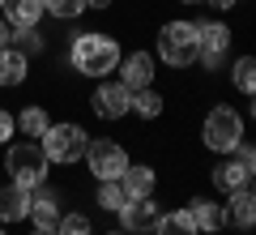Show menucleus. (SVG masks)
Segmentation results:
<instances>
[{"instance_id":"f257e3e1","label":"nucleus","mask_w":256,"mask_h":235,"mask_svg":"<svg viewBox=\"0 0 256 235\" xmlns=\"http://www.w3.org/2000/svg\"><path fill=\"white\" fill-rule=\"evenodd\" d=\"M120 43L111 35H102V30H77L73 39H68V69L82 73V77H94V82H102V77H111L120 64Z\"/></svg>"},{"instance_id":"f03ea898","label":"nucleus","mask_w":256,"mask_h":235,"mask_svg":"<svg viewBox=\"0 0 256 235\" xmlns=\"http://www.w3.org/2000/svg\"><path fill=\"white\" fill-rule=\"evenodd\" d=\"M154 60H162L166 69H175V73L192 69V64H196V22H184V18L162 22V26H158V56Z\"/></svg>"},{"instance_id":"7ed1b4c3","label":"nucleus","mask_w":256,"mask_h":235,"mask_svg":"<svg viewBox=\"0 0 256 235\" xmlns=\"http://www.w3.org/2000/svg\"><path fill=\"white\" fill-rule=\"evenodd\" d=\"M38 145H43V154H47V163H60V167H73V163H82V154H86V145H90V133H86L77 120H60V124H47V133L38 137Z\"/></svg>"},{"instance_id":"20e7f679","label":"nucleus","mask_w":256,"mask_h":235,"mask_svg":"<svg viewBox=\"0 0 256 235\" xmlns=\"http://www.w3.org/2000/svg\"><path fill=\"white\" fill-rule=\"evenodd\" d=\"M244 137H248L244 116H239L230 103H218V107L205 111V120H201V141H205V150H214V154H230L239 141H244Z\"/></svg>"},{"instance_id":"39448f33","label":"nucleus","mask_w":256,"mask_h":235,"mask_svg":"<svg viewBox=\"0 0 256 235\" xmlns=\"http://www.w3.org/2000/svg\"><path fill=\"white\" fill-rule=\"evenodd\" d=\"M47 154L38 141H9L4 145V171H9L13 184H22V188H38V184H47Z\"/></svg>"},{"instance_id":"423d86ee","label":"nucleus","mask_w":256,"mask_h":235,"mask_svg":"<svg viewBox=\"0 0 256 235\" xmlns=\"http://www.w3.org/2000/svg\"><path fill=\"white\" fill-rule=\"evenodd\" d=\"M82 163H86V171H90L94 180H120V175L128 171V150L120 141H111V137H98V141L86 145Z\"/></svg>"},{"instance_id":"0eeeda50","label":"nucleus","mask_w":256,"mask_h":235,"mask_svg":"<svg viewBox=\"0 0 256 235\" xmlns=\"http://www.w3.org/2000/svg\"><path fill=\"white\" fill-rule=\"evenodd\" d=\"M230 52V26L226 22H196V60L205 73H218Z\"/></svg>"},{"instance_id":"6e6552de","label":"nucleus","mask_w":256,"mask_h":235,"mask_svg":"<svg viewBox=\"0 0 256 235\" xmlns=\"http://www.w3.org/2000/svg\"><path fill=\"white\" fill-rule=\"evenodd\" d=\"M128 107H132V90H128L124 82H111V77H102L98 86H94V94H90V111L98 120H107V124H116V120H124L128 116Z\"/></svg>"},{"instance_id":"1a4fd4ad","label":"nucleus","mask_w":256,"mask_h":235,"mask_svg":"<svg viewBox=\"0 0 256 235\" xmlns=\"http://www.w3.org/2000/svg\"><path fill=\"white\" fill-rule=\"evenodd\" d=\"M116 73H120V82H124L128 90H146V86H154V77H158V60H154V52L137 47V52L120 56Z\"/></svg>"},{"instance_id":"9d476101","label":"nucleus","mask_w":256,"mask_h":235,"mask_svg":"<svg viewBox=\"0 0 256 235\" xmlns=\"http://www.w3.org/2000/svg\"><path fill=\"white\" fill-rule=\"evenodd\" d=\"M116 214H120V226H124L128 235H146V231H154V222H158L162 209H158L154 197H128Z\"/></svg>"},{"instance_id":"9b49d317","label":"nucleus","mask_w":256,"mask_h":235,"mask_svg":"<svg viewBox=\"0 0 256 235\" xmlns=\"http://www.w3.org/2000/svg\"><path fill=\"white\" fill-rule=\"evenodd\" d=\"M252 175H256L252 163H244V158L226 154V158L210 171V180H214V188H218V192H235V188H248V184H252Z\"/></svg>"},{"instance_id":"f8f14e48","label":"nucleus","mask_w":256,"mask_h":235,"mask_svg":"<svg viewBox=\"0 0 256 235\" xmlns=\"http://www.w3.org/2000/svg\"><path fill=\"white\" fill-rule=\"evenodd\" d=\"M222 222H226V226H239V231H248V226L256 222V197H252V184H248V188L226 192V205H222Z\"/></svg>"},{"instance_id":"ddd939ff","label":"nucleus","mask_w":256,"mask_h":235,"mask_svg":"<svg viewBox=\"0 0 256 235\" xmlns=\"http://www.w3.org/2000/svg\"><path fill=\"white\" fill-rule=\"evenodd\" d=\"M26 218L34 226H56L60 222V192H52L47 184H38V188H30V209Z\"/></svg>"},{"instance_id":"4468645a","label":"nucleus","mask_w":256,"mask_h":235,"mask_svg":"<svg viewBox=\"0 0 256 235\" xmlns=\"http://www.w3.org/2000/svg\"><path fill=\"white\" fill-rule=\"evenodd\" d=\"M184 214L192 218V226H196L201 235H218L222 226H226L222 222V201H214V197H192Z\"/></svg>"},{"instance_id":"2eb2a0df","label":"nucleus","mask_w":256,"mask_h":235,"mask_svg":"<svg viewBox=\"0 0 256 235\" xmlns=\"http://www.w3.org/2000/svg\"><path fill=\"white\" fill-rule=\"evenodd\" d=\"M26 209H30V188H22V184H4L0 188V226L9 222H26Z\"/></svg>"},{"instance_id":"dca6fc26","label":"nucleus","mask_w":256,"mask_h":235,"mask_svg":"<svg viewBox=\"0 0 256 235\" xmlns=\"http://www.w3.org/2000/svg\"><path fill=\"white\" fill-rule=\"evenodd\" d=\"M120 188H124V197H154L158 171L150 163H128V171L120 175Z\"/></svg>"},{"instance_id":"f3484780","label":"nucleus","mask_w":256,"mask_h":235,"mask_svg":"<svg viewBox=\"0 0 256 235\" xmlns=\"http://www.w3.org/2000/svg\"><path fill=\"white\" fill-rule=\"evenodd\" d=\"M0 18L9 22L13 30H26V26H38L43 22V0H4Z\"/></svg>"},{"instance_id":"a211bd4d","label":"nucleus","mask_w":256,"mask_h":235,"mask_svg":"<svg viewBox=\"0 0 256 235\" xmlns=\"http://www.w3.org/2000/svg\"><path fill=\"white\" fill-rule=\"evenodd\" d=\"M26 77H30V60L18 47H4V52H0V86L13 90V86H26Z\"/></svg>"},{"instance_id":"6ab92c4d","label":"nucleus","mask_w":256,"mask_h":235,"mask_svg":"<svg viewBox=\"0 0 256 235\" xmlns=\"http://www.w3.org/2000/svg\"><path fill=\"white\" fill-rule=\"evenodd\" d=\"M13 124H18V133L26 137V141H38V137L47 133V124H52V116H47L43 103H30V107H22L18 116H13Z\"/></svg>"},{"instance_id":"aec40b11","label":"nucleus","mask_w":256,"mask_h":235,"mask_svg":"<svg viewBox=\"0 0 256 235\" xmlns=\"http://www.w3.org/2000/svg\"><path fill=\"white\" fill-rule=\"evenodd\" d=\"M162 107H166V99L154 90V86H146V90H132V107H128V111H137L141 120H158Z\"/></svg>"},{"instance_id":"412c9836","label":"nucleus","mask_w":256,"mask_h":235,"mask_svg":"<svg viewBox=\"0 0 256 235\" xmlns=\"http://www.w3.org/2000/svg\"><path fill=\"white\" fill-rule=\"evenodd\" d=\"M230 82H235V90L244 94V99L256 94V60L252 56H239V60L230 64Z\"/></svg>"},{"instance_id":"4be33fe9","label":"nucleus","mask_w":256,"mask_h":235,"mask_svg":"<svg viewBox=\"0 0 256 235\" xmlns=\"http://www.w3.org/2000/svg\"><path fill=\"white\" fill-rule=\"evenodd\" d=\"M154 235H201V231L192 226V218L184 214V209H171V214H158Z\"/></svg>"},{"instance_id":"5701e85b","label":"nucleus","mask_w":256,"mask_h":235,"mask_svg":"<svg viewBox=\"0 0 256 235\" xmlns=\"http://www.w3.org/2000/svg\"><path fill=\"white\" fill-rule=\"evenodd\" d=\"M9 47H18V52L22 56H26V60H34V56L38 52H43V30H38V26H26V30H13V39H9Z\"/></svg>"},{"instance_id":"b1692460","label":"nucleus","mask_w":256,"mask_h":235,"mask_svg":"<svg viewBox=\"0 0 256 235\" xmlns=\"http://www.w3.org/2000/svg\"><path fill=\"white\" fill-rule=\"evenodd\" d=\"M43 13H52L56 22H77L86 13V0H43Z\"/></svg>"},{"instance_id":"393cba45","label":"nucleus","mask_w":256,"mask_h":235,"mask_svg":"<svg viewBox=\"0 0 256 235\" xmlns=\"http://www.w3.org/2000/svg\"><path fill=\"white\" fill-rule=\"evenodd\" d=\"M56 235H94L90 218L82 214V209H68V214H60V222H56Z\"/></svg>"},{"instance_id":"a878e982","label":"nucleus","mask_w":256,"mask_h":235,"mask_svg":"<svg viewBox=\"0 0 256 235\" xmlns=\"http://www.w3.org/2000/svg\"><path fill=\"white\" fill-rule=\"evenodd\" d=\"M124 188H120V180H98V205L107 209V214H116L120 205H124Z\"/></svg>"},{"instance_id":"bb28decb","label":"nucleus","mask_w":256,"mask_h":235,"mask_svg":"<svg viewBox=\"0 0 256 235\" xmlns=\"http://www.w3.org/2000/svg\"><path fill=\"white\" fill-rule=\"evenodd\" d=\"M13 133H18V124H13V111L0 107V145H9V141H13Z\"/></svg>"},{"instance_id":"cd10ccee","label":"nucleus","mask_w":256,"mask_h":235,"mask_svg":"<svg viewBox=\"0 0 256 235\" xmlns=\"http://www.w3.org/2000/svg\"><path fill=\"white\" fill-rule=\"evenodd\" d=\"M9 39H13V26L4 18H0V52H4V47H9Z\"/></svg>"},{"instance_id":"c85d7f7f","label":"nucleus","mask_w":256,"mask_h":235,"mask_svg":"<svg viewBox=\"0 0 256 235\" xmlns=\"http://www.w3.org/2000/svg\"><path fill=\"white\" fill-rule=\"evenodd\" d=\"M205 5H214V9H222V13H230L239 5V0H205Z\"/></svg>"},{"instance_id":"c756f323","label":"nucleus","mask_w":256,"mask_h":235,"mask_svg":"<svg viewBox=\"0 0 256 235\" xmlns=\"http://www.w3.org/2000/svg\"><path fill=\"white\" fill-rule=\"evenodd\" d=\"M86 9H98L102 13V9H111V0H86Z\"/></svg>"},{"instance_id":"7c9ffc66","label":"nucleus","mask_w":256,"mask_h":235,"mask_svg":"<svg viewBox=\"0 0 256 235\" xmlns=\"http://www.w3.org/2000/svg\"><path fill=\"white\" fill-rule=\"evenodd\" d=\"M30 235H56V226H34Z\"/></svg>"},{"instance_id":"2f4dec72","label":"nucleus","mask_w":256,"mask_h":235,"mask_svg":"<svg viewBox=\"0 0 256 235\" xmlns=\"http://www.w3.org/2000/svg\"><path fill=\"white\" fill-rule=\"evenodd\" d=\"M107 235H128V231H124V226H116V231H107Z\"/></svg>"},{"instance_id":"473e14b6","label":"nucleus","mask_w":256,"mask_h":235,"mask_svg":"<svg viewBox=\"0 0 256 235\" xmlns=\"http://www.w3.org/2000/svg\"><path fill=\"white\" fill-rule=\"evenodd\" d=\"M180 5H205V0H180Z\"/></svg>"},{"instance_id":"72a5a7b5","label":"nucleus","mask_w":256,"mask_h":235,"mask_svg":"<svg viewBox=\"0 0 256 235\" xmlns=\"http://www.w3.org/2000/svg\"><path fill=\"white\" fill-rule=\"evenodd\" d=\"M0 9H4V0H0Z\"/></svg>"},{"instance_id":"f704fd0d","label":"nucleus","mask_w":256,"mask_h":235,"mask_svg":"<svg viewBox=\"0 0 256 235\" xmlns=\"http://www.w3.org/2000/svg\"><path fill=\"white\" fill-rule=\"evenodd\" d=\"M0 235H4V226H0Z\"/></svg>"}]
</instances>
